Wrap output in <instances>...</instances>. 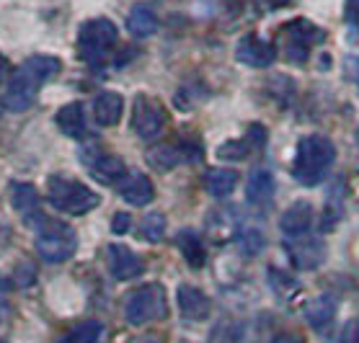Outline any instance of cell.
Here are the masks:
<instances>
[{
	"mask_svg": "<svg viewBox=\"0 0 359 343\" xmlns=\"http://www.w3.org/2000/svg\"><path fill=\"white\" fill-rule=\"evenodd\" d=\"M49 204L65 214H86L101 204V196L90 191L86 183L65 176H49L47 181Z\"/></svg>",
	"mask_w": 359,
	"mask_h": 343,
	"instance_id": "3",
	"label": "cell"
},
{
	"mask_svg": "<svg viewBox=\"0 0 359 343\" xmlns=\"http://www.w3.org/2000/svg\"><path fill=\"white\" fill-rule=\"evenodd\" d=\"M334 318H336V300L331 294H318V297H313L311 302L305 304V320L313 328H318V330L331 326Z\"/></svg>",
	"mask_w": 359,
	"mask_h": 343,
	"instance_id": "21",
	"label": "cell"
},
{
	"mask_svg": "<svg viewBox=\"0 0 359 343\" xmlns=\"http://www.w3.org/2000/svg\"><path fill=\"white\" fill-rule=\"evenodd\" d=\"M11 202H13V209L26 222L39 214V194H36V188L32 183H13L11 186Z\"/></svg>",
	"mask_w": 359,
	"mask_h": 343,
	"instance_id": "20",
	"label": "cell"
},
{
	"mask_svg": "<svg viewBox=\"0 0 359 343\" xmlns=\"http://www.w3.org/2000/svg\"><path fill=\"white\" fill-rule=\"evenodd\" d=\"M264 6H266V8L269 10H277V8H285L287 3H290V0H262Z\"/></svg>",
	"mask_w": 359,
	"mask_h": 343,
	"instance_id": "30",
	"label": "cell"
},
{
	"mask_svg": "<svg viewBox=\"0 0 359 343\" xmlns=\"http://www.w3.org/2000/svg\"><path fill=\"white\" fill-rule=\"evenodd\" d=\"M75 248H78V237L75 230L67 227L65 222L41 220L39 232H36V251L47 263H62L73 258Z\"/></svg>",
	"mask_w": 359,
	"mask_h": 343,
	"instance_id": "5",
	"label": "cell"
},
{
	"mask_svg": "<svg viewBox=\"0 0 359 343\" xmlns=\"http://www.w3.org/2000/svg\"><path fill=\"white\" fill-rule=\"evenodd\" d=\"M313 220H316V212H313L311 202H294L279 220V227L287 237H300L308 235V230L313 227Z\"/></svg>",
	"mask_w": 359,
	"mask_h": 343,
	"instance_id": "16",
	"label": "cell"
},
{
	"mask_svg": "<svg viewBox=\"0 0 359 343\" xmlns=\"http://www.w3.org/2000/svg\"><path fill=\"white\" fill-rule=\"evenodd\" d=\"M6 70H8V65H6V59L0 57V85H3V80H6Z\"/></svg>",
	"mask_w": 359,
	"mask_h": 343,
	"instance_id": "32",
	"label": "cell"
},
{
	"mask_svg": "<svg viewBox=\"0 0 359 343\" xmlns=\"http://www.w3.org/2000/svg\"><path fill=\"white\" fill-rule=\"evenodd\" d=\"M176 243H179V251L184 253L189 266H191V269H202L204 261H207V251H204L199 235L191 232V230H181L179 237H176Z\"/></svg>",
	"mask_w": 359,
	"mask_h": 343,
	"instance_id": "24",
	"label": "cell"
},
{
	"mask_svg": "<svg viewBox=\"0 0 359 343\" xmlns=\"http://www.w3.org/2000/svg\"><path fill=\"white\" fill-rule=\"evenodd\" d=\"M266 142V130H264L262 124H251L248 127V134L243 139H230V142H222L217 147V158L222 160H245V158L251 155L253 150H259V147Z\"/></svg>",
	"mask_w": 359,
	"mask_h": 343,
	"instance_id": "13",
	"label": "cell"
},
{
	"mask_svg": "<svg viewBox=\"0 0 359 343\" xmlns=\"http://www.w3.org/2000/svg\"><path fill=\"white\" fill-rule=\"evenodd\" d=\"M238 183V173L228 171V168H212L204 176V188L207 194L215 196V199H225V196L233 194V188Z\"/></svg>",
	"mask_w": 359,
	"mask_h": 343,
	"instance_id": "22",
	"label": "cell"
},
{
	"mask_svg": "<svg viewBox=\"0 0 359 343\" xmlns=\"http://www.w3.org/2000/svg\"><path fill=\"white\" fill-rule=\"evenodd\" d=\"M320 39H323V31L316 24L305 21V18H297V21L285 24V31H282L285 55L290 62H305L308 55H311V47Z\"/></svg>",
	"mask_w": 359,
	"mask_h": 343,
	"instance_id": "7",
	"label": "cell"
},
{
	"mask_svg": "<svg viewBox=\"0 0 359 343\" xmlns=\"http://www.w3.org/2000/svg\"><path fill=\"white\" fill-rule=\"evenodd\" d=\"M132 225V217L127 212H116L114 214V222H111V230H114L116 235H122V232H127Z\"/></svg>",
	"mask_w": 359,
	"mask_h": 343,
	"instance_id": "29",
	"label": "cell"
},
{
	"mask_svg": "<svg viewBox=\"0 0 359 343\" xmlns=\"http://www.w3.org/2000/svg\"><path fill=\"white\" fill-rule=\"evenodd\" d=\"M116 26L109 18H93L81 26L78 34V52L88 65H101L111 55L116 44Z\"/></svg>",
	"mask_w": 359,
	"mask_h": 343,
	"instance_id": "4",
	"label": "cell"
},
{
	"mask_svg": "<svg viewBox=\"0 0 359 343\" xmlns=\"http://www.w3.org/2000/svg\"><path fill=\"white\" fill-rule=\"evenodd\" d=\"M130 127L135 130L140 139H156L165 127V111L161 108L156 98L137 96L132 104V122Z\"/></svg>",
	"mask_w": 359,
	"mask_h": 343,
	"instance_id": "8",
	"label": "cell"
},
{
	"mask_svg": "<svg viewBox=\"0 0 359 343\" xmlns=\"http://www.w3.org/2000/svg\"><path fill=\"white\" fill-rule=\"evenodd\" d=\"M124 111V101L119 93H101V96L93 101V116L101 127H114L119 119H122Z\"/></svg>",
	"mask_w": 359,
	"mask_h": 343,
	"instance_id": "19",
	"label": "cell"
},
{
	"mask_svg": "<svg viewBox=\"0 0 359 343\" xmlns=\"http://www.w3.org/2000/svg\"><path fill=\"white\" fill-rule=\"evenodd\" d=\"M357 137H359V134H357Z\"/></svg>",
	"mask_w": 359,
	"mask_h": 343,
	"instance_id": "34",
	"label": "cell"
},
{
	"mask_svg": "<svg viewBox=\"0 0 359 343\" xmlns=\"http://www.w3.org/2000/svg\"><path fill=\"white\" fill-rule=\"evenodd\" d=\"M274 196V176L266 168H256L251 171L248 181H245V199L253 206H266Z\"/></svg>",
	"mask_w": 359,
	"mask_h": 343,
	"instance_id": "17",
	"label": "cell"
},
{
	"mask_svg": "<svg viewBox=\"0 0 359 343\" xmlns=\"http://www.w3.org/2000/svg\"><path fill=\"white\" fill-rule=\"evenodd\" d=\"M101 341V323L98 320H83L70 328L57 343H98Z\"/></svg>",
	"mask_w": 359,
	"mask_h": 343,
	"instance_id": "25",
	"label": "cell"
},
{
	"mask_svg": "<svg viewBox=\"0 0 359 343\" xmlns=\"http://www.w3.org/2000/svg\"><path fill=\"white\" fill-rule=\"evenodd\" d=\"M124 318L130 326H147L165 318V292L161 284L137 286L127 294L124 302Z\"/></svg>",
	"mask_w": 359,
	"mask_h": 343,
	"instance_id": "6",
	"label": "cell"
},
{
	"mask_svg": "<svg viewBox=\"0 0 359 343\" xmlns=\"http://www.w3.org/2000/svg\"><path fill=\"white\" fill-rule=\"evenodd\" d=\"M287 251H290V258L297 269H316L323 263L326 258V245L323 240L313 235H300V237H290L287 240Z\"/></svg>",
	"mask_w": 359,
	"mask_h": 343,
	"instance_id": "10",
	"label": "cell"
},
{
	"mask_svg": "<svg viewBox=\"0 0 359 343\" xmlns=\"http://www.w3.org/2000/svg\"><path fill=\"white\" fill-rule=\"evenodd\" d=\"M179 310L181 315L191 323H199V320H207L210 318V312H212V302H210V297L199 289V286H191V284H181L179 286Z\"/></svg>",
	"mask_w": 359,
	"mask_h": 343,
	"instance_id": "14",
	"label": "cell"
},
{
	"mask_svg": "<svg viewBox=\"0 0 359 343\" xmlns=\"http://www.w3.org/2000/svg\"><path fill=\"white\" fill-rule=\"evenodd\" d=\"M83 163L88 168V173L101 183H119V181L127 176V168L116 155L111 153H101V150H93V153H83Z\"/></svg>",
	"mask_w": 359,
	"mask_h": 343,
	"instance_id": "11",
	"label": "cell"
},
{
	"mask_svg": "<svg viewBox=\"0 0 359 343\" xmlns=\"http://www.w3.org/2000/svg\"><path fill=\"white\" fill-rule=\"evenodd\" d=\"M140 235L147 243H161L165 235V217L161 212H150L140 222Z\"/></svg>",
	"mask_w": 359,
	"mask_h": 343,
	"instance_id": "27",
	"label": "cell"
},
{
	"mask_svg": "<svg viewBox=\"0 0 359 343\" xmlns=\"http://www.w3.org/2000/svg\"><path fill=\"white\" fill-rule=\"evenodd\" d=\"M147 163L158 168V171H171L173 165L181 163V150L173 145H161V147H153L150 153H147Z\"/></svg>",
	"mask_w": 359,
	"mask_h": 343,
	"instance_id": "26",
	"label": "cell"
},
{
	"mask_svg": "<svg viewBox=\"0 0 359 343\" xmlns=\"http://www.w3.org/2000/svg\"><path fill=\"white\" fill-rule=\"evenodd\" d=\"M127 29H130V34L132 36H137V39H147V36H153L156 29H158L156 10L150 8L147 3H137V6L130 10V16H127Z\"/></svg>",
	"mask_w": 359,
	"mask_h": 343,
	"instance_id": "18",
	"label": "cell"
},
{
	"mask_svg": "<svg viewBox=\"0 0 359 343\" xmlns=\"http://www.w3.org/2000/svg\"><path fill=\"white\" fill-rule=\"evenodd\" d=\"M349 16L359 24V0H349Z\"/></svg>",
	"mask_w": 359,
	"mask_h": 343,
	"instance_id": "31",
	"label": "cell"
},
{
	"mask_svg": "<svg viewBox=\"0 0 359 343\" xmlns=\"http://www.w3.org/2000/svg\"><path fill=\"white\" fill-rule=\"evenodd\" d=\"M57 127L67 137H86V111L81 104H67L57 111Z\"/></svg>",
	"mask_w": 359,
	"mask_h": 343,
	"instance_id": "23",
	"label": "cell"
},
{
	"mask_svg": "<svg viewBox=\"0 0 359 343\" xmlns=\"http://www.w3.org/2000/svg\"><path fill=\"white\" fill-rule=\"evenodd\" d=\"M132 343H158L156 338H135Z\"/></svg>",
	"mask_w": 359,
	"mask_h": 343,
	"instance_id": "33",
	"label": "cell"
},
{
	"mask_svg": "<svg viewBox=\"0 0 359 343\" xmlns=\"http://www.w3.org/2000/svg\"><path fill=\"white\" fill-rule=\"evenodd\" d=\"M336 160L334 142L323 134H308L297 142V153H294L292 176L300 181L302 186H316L323 181L326 171Z\"/></svg>",
	"mask_w": 359,
	"mask_h": 343,
	"instance_id": "2",
	"label": "cell"
},
{
	"mask_svg": "<svg viewBox=\"0 0 359 343\" xmlns=\"http://www.w3.org/2000/svg\"><path fill=\"white\" fill-rule=\"evenodd\" d=\"M107 255H109V271H111V276L116 281H130V279H137L142 274L140 255L132 248H127V245L111 243L107 248Z\"/></svg>",
	"mask_w": 359,
	"mask_h": 343,
	"instance_id": "12",
	"label": "cell"
},
{
	"mask_svg": "<svg viewBox=\"0 0 359 343\" xmlns=\"http://www.w3.org/2000/svg\"><path fill=\"white\" fill-rule=\"evenodd\" d=\"M274 57H277V49L259 34H245L236 47V59L248 67H269Z\"/></svg>",
	"mask_w": 359,
	"mask_h": 343,
	"instance_id": "9",
	"label": "cell"
},
{
	"mask_svg": "<svg viewBox=\"0 0 359 343\" xmlns=\"http://www.w3.org/2000/svg\"><path fill=\"white\" fill-rule=\"evenodd\" d=\"M119 196H122L124 202L132 204V206H145V204L153 202L156 188H153V181L147 178L145 173L132 171L119 181Z\"/></svg>",
	"mask_w": 359,
	"mask_h": 343,
	"instance_id": "15",
	"label": "cell"
},
{
	"mask_svg": "<svg viewBox=\"0 0 359 343\" xmlns=\"http://www.w3.org/2000/svg\"><path fill=\"white\" fill-rule=\"evenodd\" d=\"M60 73V59L57 57H47V55H34L29 57L21 67H16V73L11 78L8 88H6V96H3V104L8 111L13 114H21L34 104V98L39 93V88L49 78H55Z\"/></svg>",
	"mask_w": 359,
	"mask_h": 343,
	"instance_id": "1",
	"label": "cell"
},
{
	"mask_svg": "<svg viewBox=\"0 0 359 343\" xmlns=\"http://www.w3.org/2000/svg\"><path fill=\"white\" fill-rule=\"evenodd\" d=\"M238 243L243 245L245 253H259L264 248V232L262 230H243L241 237H238Z\"/></svg>",
	"mask_w": 359,
	"mask_h": 343,
	"instance_id": "28",
	"label": "cell"
}]
</instances>
